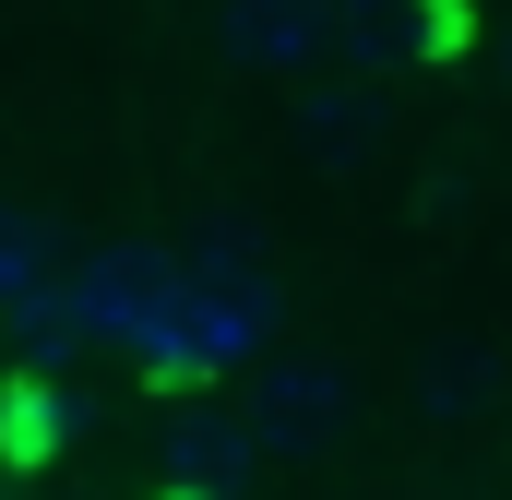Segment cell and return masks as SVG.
Masks as SVG:
<instances>
[{"mask_svg": "<svg viewBox=\"0 0 512 500\" xmlns=\"http://www.w3.org/2000/svg\"><path fill=\"white\" fill-rule=\"evenodd\" d=\"M48 286H60L48 227H36V215H0V322H36V310H48Z\"/></svg>", "mask_w": 512, "mask_h": 500, "instance_id": "cell-5", "label": "cell"}, {"mask_svg": "<svg viewBox=\"0 0 512 500\" xmlns=\"http://www.w3.org/2000/svg\"><path fill=\"white\" fill-rule=\"evenodd\" d=\"M179 298H191V274L167 262V250H84L60 286H48V310H36V334L48 346H131L143 370H167L179 358Z\"/></svg>", "mask_w": 512, "mask_h": 500, "instance_id": "cell-1", "label": "cell"}, {"mask_svg": "<svg viewBox=\"0 0 512 500\" xmlns=\"http://www.w3.org/2000/svg\"><path fill=\"white\" fill-rule=\"evenodd\" d=\"M334 417H346V370L334 358H286L251 405V453H322Z\"/></svg>", "mask_w": 512, "mask_h": 500, "instance_id": "cell-3", "label": "cell"}, {"mask_svg": "<svg viewBox=\"0 0 512 500\" xmlns=\"http://www.w3.org/2000/svg\"><path fill=\"white\" fill-rule=\"evenodd\" d=\"M334 48H358V60L453 48V0H334Z\"/></svg>", "mask_w": 512, "mask_h": 500, "instance_id": "cell-4", "label": "cell"}, {"mask_svg": "<svg viewBox=\"0 0 512 500\" xmlns=\"http://www.w3.org/2000/svg\"><path fill=\"white\" fill-rule=\"evenodd\" d=\"M370 131V96H310V155H358Z\"/></svg>", "mask_w": 512, "mask_h": 500, "instance_id": "cell-7", "label": "cell"}, {"mask_svg": "<svg viewBox=\"0 0 512 500\" xmlns=\"http://www.w3.org/2000/svg\"><path fill=\"white\" fill-rule=\"evenodd\" d=\"M215 48L239 72H310L334 48V0H215Z\"/></svg>", "mask_w": 512, "mask_h": 500, "instance_id": "cell-2", "label": "cell"}, {"mask_svg": "<svg viewBox=\"0 0 512 500\" xmlns=\"http://www.w3.org/2000/svg\"><path fill=\"white\" fill-rule=\"evenodd\" d=\"M239 453H251V429H215V417H191V429H179V477H191V489L239 477Z\"/></svg>", "mask_w": 512, "mask_h": 500, "instance_id": "cell-6", "label": "cell"}]
</instances>
